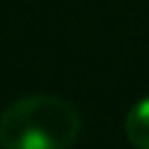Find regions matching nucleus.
Segmentation results:
<instances>
[{"instance_id":"obj_1","label":"nucleus","mask_w":149,"mask_h":149,"mask_svg":"<svg viewBox=\"0 0 149 149\" xmlns=\"http://www.w3.org/2000/svg\"><path fill=\"white\" fill-rule=\"evenodd\" d=\"M79 136V110L55 94H26L0 115L3 149H71Z\"/></svg>"},{"instance_id":"obj_2","label":"nucleus","mask_w":149,"mask_h":149,"mask_svg":"<svg viewBox=\"0 0 149 149\" xmlns=\"http://www.w3.org/2000/svg\"><path fill=\"white\" fill-rule=\"evenodd\" d=\"M123 128H126V139L136 149H149V97L139 100L126 113Z\"/></svg>"}]
</instances>
